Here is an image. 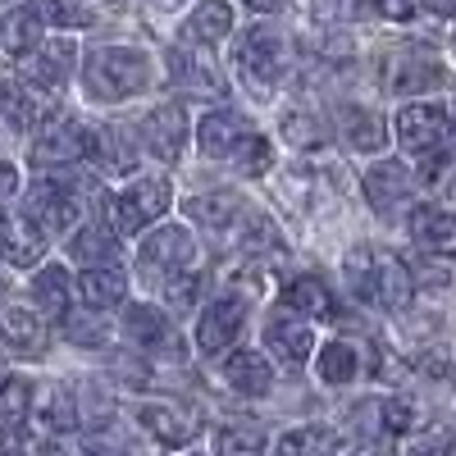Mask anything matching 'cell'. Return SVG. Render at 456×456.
Masks as SVG:
<instances>
[{
    "label": "cell",
    "instance_id": "d6a6232c",
    "mask_svg": "<svg viewBox=\"0 0 456 456\" xmlns=\"http://www.w3.org/2000/svg\"><path fill=\"white\" fill-rule=\"evenodd\" d=\"M73 51L69 42H46L42 46V55H37V78H42V87L46 92H55L60 96V87L69 83V69H73Z\"/></svg>",
    "mask_w": 456,
    "mask_h": 456
},
{
    "label": "cell",
    "instance_id": "8992f818",
    "mask_svg": "<svg viewBox=\"0 0 456 456\" xmlns=\"http://www.w3.org/2000/svg\"><path fill=\"white\" fill-rule=\"evenodd\" d=\"M169 201H174V192H169L165 178H137V183H128L124 192L114 197V228L133 238V233H142L146 224H156L169 210Z\"/></svg>",
    "mask_w": 456,
    "mask_h": 456
},
{
    "label": "cell",
    "instance_id": "60d3db41",
    "mask_svg": "<svg viewBox=\"0 0 456 456\" xmlns=\"http://www.w3.org/2000/svg\"><path fill=\"white\" fill-rule=\"evenodd\" d=\"M64 333H69V342H78V347H92V342H105V320L96 311H87V315L73 311L64 320Z\"/></svg>",
    "mask_w": 456,
    "mask_h": 456
},
{
    "label": "cell",
    "instance_id": "7a4b0ae2",
    "mask_svg": "<svg viewBox=\"0 0 456 456\" xmlns=\"http://www.w3.org/2000/svg\"><path fill=\"white\" fill-rule=\"evenodd\" d=\"M83 83L92 101H128L151 87V60L133 46H101L83 64Z\"/></svg>",
    "mask_w": 456,
    "mask_h": 456
},
{
    "label": "cell",
    "instance_id": "ab89813d",
    "mask_svg": "<svg viewBox=\"0 0 456 456\" xmlns=\"http://www.w3.org/2000/svg\"><path fill=\"white\" fill-rule=\"evenodd\" d=\"M270 160H274V151H270V142H265V137H247L238 151H233V165L247 174V178H260L265 169H270Z\"/></svg>",
    "mask_w": 456,
    "mask_h": 456
},
{
    "label": "cell",
    "instance_id": "83f0119b",
    "mask_svg": "<svg viewBox=\"0 0 456 456\" xmlns=\"http://www.w3.org/2000/svg\"><path fill=\"white\" fill-rule=\"evenodd\" d=\"M283 306L311 315V320H329V315H333V297H329V288H324L320 279L306 274V279H292V283L283 288Z\"/></svg>",
    "mask_w": 456,
    "mask_h": 456
},
{
    "label": "cell",
    "instance_id": "8d00e7d4",
    "mask_svg": "<svg viewBox=\"0 0 456 456\" xmlns=\"http://www.w3.org/2000/svg\"><path fill=\"white\" fill-rule=\"evenodd\" d=\"M32 406V384L28 379H10L0 374V425H19Z\"/></svg>",
    "mask_w": 456,
    "mask_h": 456
},
{
    "label": "cell",
    "instance_id": "5bb4252c",
    "mask_svg": "<svg viewBox=\"0 0 456 456\" xmlns=\"http://www.w3.org/2000/svg\"><path fill=\"white\" fill-rule=\"evenodd\" d=\"M124 333L133 347L142 352H169L178 356V333H174V320L156 306H128L124 311Z\"/></svg>",
    "mask_w": 456,
    "mask_h": 456
},
{
    "label": "cell",
    "instance_id": "836d02e7",
    "mask_svg": "<svg viewBox=\"0 0 456 456\" xmlns=\"http://www.w3.org/2000/svg\"><path fill=\"white\" fill-rule=\"evenodd\" d=\"M315 370L324 384L342 388V384H352V374H356V347L352 342H329V347H320L315 356Z\"/></svg>",
    "mask_w": 456,
    "mask_h": 456
},
{
    "label": "cell",
    "instance_id": "d590c367",
    "mask_svg": "<svg viewBox=\"0 0 456 456\" xmlns=\"http://www.w3.org/2000/svg\"><path fill=\"white\" fill-rule=\"evenodd\" d=\"M333 447V434L320 429V425H306V429H288L274 447V456H324Z\"/></svg>",
    "mask_w": 456,
    "mask_h": 456
},
{
    "label": "cell",
    "instance_id": "f6af8a7d",
    "mask_svg": "<svg viewBox=\"0 0 456 456\" xmlns=\"http://www.w3.org/2000/svg\"><path fill=\"white\" fill-rule=\"evenodd\" d=\"M14 187H19V174H14V165H5V160H0V201H5V197L14 192Z\"/></svg>",
    "mask_w": 456,
    "mask_h": 456
},
{
    "label": "cell",
    "instance_id": "7bdbcfd3",
    "mask_svg": "<svg viewBox=\"0 0 456 456\" xmlns=\"http://www.w3.org/2000/svg\"><path fill=\"white\" fill-rule=\"evenodd\" d=\"M374 10L384 19H393V23H406L415 14V0H374Z\"/></svg>",
    "mask_w": 456,
    "mask_h": 456
},
{
    "label": "cell",
    "instance_id": "603a6c76",
    "mask_svg": "<svg viewBox=\"0 0 456 456\" xmlns=\"http://www.w3.org/2000/svg\"><path fill=\"white\" fill-rule=\"evenodd\" d=\"M224 379H228V388L233 393H242V397H265L270 393V384H274V370H270V361H265L260 352H233L224 361Z\"/></svg>",
    "mask_w": 456,
    "mask_h": 456
},
{
    "label": "cell",
    "instance_id": "5b68a950",
    "mask_svg": "<svg viewBox=\"0 0 456 456\" xmlns=\"http://www.w3.org/2000/svg\"><path fill=\"white\" fill-rule=\"evenodd\" d=\"M197 260V247L187 238V228H160V233H151L137 251V270L151 279V283H178L187 274V265Z\"/></svg>",
    "mask_w": 456,
    "mask_h": 456
},
{
    "label": "cell",
    "instance_id": "d4e9b609",
    "mask_svg": "<svg viewBox=\"0 0 456 456\" xmlns=\"http://www.w3.org/2000/svg\"><path fill=\"white\" fill-rule=\"evenodd\" d=\"M233 32V10L224 5V0H201V5L192 10V19L183 23V37L187 42H197V46H210L219 42V37Z\"/></svg>",
    "mask_w": 456,
    "mask_h": 456
},
{
    "label": "cell",
    "instance_id": "f907efd6",
    "mask_svg": "<svg viewBox=\"0 0 456 456\" xmlns=\"http://www.w3.org/2000/svg\"><path fill=\"white\" fill-rule=\"evenodd\" d=\"M0 5H5V0H0Z\"/></svg>",
    "mask_w": 456,
    "mask_h": 456
},
{
    "label": "cell",
    "instance_id": "2e32d148",
    "mask_svg": "<svg viewBox=\"0 0 456 456\" xmlns=\"http://www.w3.org/2000/svg\"><path fill=\"white\" fill-rule=\"evenodd\" d=\"M242 324H247V306H242V301H215V306L201 315V324H197L201 356H219L224 347H233Z\"/></svg>",
    "mask_w": 456,
    "mask_h": 456
},
{
    "label": "cell",
    "instance_id": "74e56055",
    "mask_svg": "<svg viewBox=\"0 0 456 456\" xmlns=\"http://www.w3.org/2000/svg\"><path fill=\"white\" fill-rule=\"evenodd\" d=\"M32 14L42 23H55V28H87L92 23L87 5H78V0H32Z\"/></svg>",
    "mask_w": 456,
    "mask_h": 456
},
{
    "label": "cell",
    "instance_id": "52a82bcc",
    "mask_svg": "<svg viewBox=\"0 0 456 456\" xmlns=\"http://www.w3.org/2000/svg\"><path fill=\"white\" fill-rule=\"evenodd\" d=\"M443 78V64L425 46H397L379 60V83L388 92H425Z\"/></svg>",
    "mask_w": 456,
    "mask_h": 456
},
{
    "label": "cell",
    "instance_id": "9c48e42d",
    "mask_svg": "<svg viewBox=\"0 0 456 456\" xmlns=\"http://www.w3.org/2000/svg\"><path fill=\"white\" fill-rule=\"evenodd\" d=\"M447 137V110L443 105H406L397 114V142L411 151V156H429V151H438Z\"/></svg>",
    "mask_w": 456,
    "mask_h": 456
},
{
    "label": "cell",
    "instance_id": "ee69618b",
    "mask_svg": "<svg viewBox=\"0 0 456 456\" xmlns=\"http://www.w3.org/2000/svg\"><path fill=\"white\" fill-rule=\"evenodd\" d=\"M0 456H28V452H23V438H19L14 425H0Z\"/></svg>",
    "mask_w": 456,
    "mask_h": 456
},
{
    "label": "cell",
    "instance_id": "7dc6e473",
    "mask_svg": "<svg viewBox=\"0 0 456 456\" xmlns=\"http://www.w3.org/2000/svg\"><path fill=\"white\" fill-rule=\"evenodd\" d=\"M247 5H251V10H260V14H274V10L283 5V0H247Z\"/></svg>",
    "mask_w": 456,
    "mask_h": 456
},
{
    "label": "cell",
    "instance_id": "4dcf8cb0",
    "mask_svg": "<svg viewBox=\"0 0 456 456\" xmlns=\"http://www.w3.org/2000/svg\"><path fill=\"white\" fill-rule=\"evenodd\" d=\"M37 23H42L37 14H5V19H0V46H5L10 55L42 51V28H37Z\"/></svg>",
    "mask_w": 456,
    "mask_h": 456
},
{
    "label": "cell",
    "instance_id": "3957f363",
    "mask_svg": "<svg viewBox=\"0 0 456 456\" xmlns=\"http://www.w3.org/2000/svg\"><path fill=\"white\" fill-rule=\"evenodd\" d=\"M83 183L73 178L69 169H55V174H42L28 192V215L46 228V233H64V228L78 224L83 215Z\"/></svg>",
    "mask_w": 456,
    "mask_h": 456
},
{
    "label": "cell",
    "instance_id": "4fadbf2b",
    "mask_svg": "<svg viewBox=\"0 0 456 456\" xmlns=\"http://www.w3.org/2000/svg\"><path fill=\"white\" fill-rule=\"evenodd\" d=\"M142 142L146 151L156 160L174 165L183 156V142H187V119H183V110L178 105H160V110H151L146 119H142Z\"/></svg>",
    "mask_w": 456,
    "mask_h": 456
},
{
    "label": "cell",
    "instance_id": "f1b7e54d",
    "mask_svg": "<svg viewBox=\"0 0 456 456\" xmlns=\"http://www.w3.org/2000/svg\"><path fill=\"white\" fill-rule=\"evenodd\" d=\"M73 260L87 265V270H105V265H114V238L105 233L101 224H83L78 228V238L69 242Z\"/></svg>",
    "mask_w": 456,
    "mask_h": 456
},
{
    "label": "cell",
    "instance_id": "e0dca14e",
    "mask_svg": "<svg viewBox=\"0 0 456 456\" xmlns=\"http://www.w3.org/2000/svg\"><path fill=\"white\" fill-rule=\"evenodd\" d=\"M137 420H142V429L156 438V443H165V447H183V443H192L197 438V420L187 415L178 402H146L142 411H137Z\"/></svg>",
    "mask_w": 456,
    "mask_h": 456
},
{
    "label": "cell",
    "instance_id": "bcb514c9",
    "mask_svg": "<svg viewBox=\"0 0 456 456\" xmlns=\"http://www.w3.org/2000/svg\"><path fill=\"white\" fill-rule=\"evenodd\" d=\"M425 10L438 14V19H452L456 14V0H425Z\"/></svg>",
    "mask_w": 456,
    "mask_h": 456
},
{
    "label": "cell",
    "instance_id": "9a60e30c",
    "mask_svg": "<svg viewBox=\"0 0 456 456\" xmlns=\"http://www.w3.org/2000/svg\"><path fill=\"white\" fill-rule=\"evenodd\" d=\"M87 160L105 174H133L137 169V151L119 124H92L87 128Z\"/></svg>",
    "mask_w": 456,
    "mask_h": 456
},
{
    "label": "cell",
    "instance_id": "277c9868",
    "mask_svg": "<svg viewBox=\"0 0 456 456\" xmlns=\"http://www.w3.org/2000/svg\"><path fill=\"white\" fill-rule=\"evenodd\" d=\"M238 64L247 73V83L256 87V96H270V87L283 78L288 69V42L274 32V28H247L238 37Z\"/></svg>",
    "mask_w": 456,
    "mask_h": 456
},
{
    "label": "cell",
    "instance_id": "d6986e66",
    "mask_svg": "<svg viewBox=\"0 0 456 456\" xmlns=\"http://www.w3.org/2000/svg\"><path fill=\"white\" fill-rule=\"evenodd\" d=\"M42 352H46V324L32 311H5L0 315V356L37 361Z\"/></svg>",
    "mask_w": 456,
    "mask_h": 456
},
{
    "label": "cell",
    "instance_id": "ac0fdd59",
    "mask_svg": "<svg viewBox=\"0 0 456 456\" xmlns=\"http://www.w3.org/2000/svg\"><path fill=\"white\" fill-rule=\"evenodd\" d=\"M247 137H251V124L242 119L238 110H215V114H206V119H201V128H197L201 156H210V160L233 156V151H238Z\"/></svg>",
    "mask_w": 456,
    "mask_h": 456
},
{
    "label": "cell",
    "instance_id": "8fae6325",
    "mask_svg": "<svg viewBox=\"0 0 456 456\" xmlns=\"http://www.w3.org/2000/svg\"><path fill=\"white\" fill-rule=\"evenodd\" d=\"M0 251H5L10 265H19V270H28V265H37L46 256V228L37 224L32 215H0Z\"/></svg>",
    "mask_w": 456,
    "mask_h": 456
},
{
    "label": "cell",
    "instance_id": "1f68e13d",
    "mask_svg": "<svg viewBox=\"0 0 456 456\" xmlns=\"http://www.w3.org/2000/svg\"><path fill=\"white\" fill-rule=\"evenodd\" d=\"M32 292H37V301H42L46 311H55L60 320H69V315H73V283H69V274L60 270V265H51V270L37 274Z\"/></svg>",
    "mask_w": 456,
    "mask_h": 456
},
{
    "label": "cell",
    "instance_id": "484cf974",
    "mask_svg": "<svg viewBox=\"0 0 456 456\" xmlns=\"http://www.w3.org/2000/svg\"><path fill=\"white\" fill-rule=\"evenodd\" d=\"M187 215H192L206 233H228V228H238V219H242V201L228 197V192H210V197L187 201Z\"/></svg>",
    "mask_w": 456,
    "mask_h": 456
},
{
    "label": "cell",
    "instance_id": "681fc988",
    "mask_svg": "<svg viewBox=\"0 0 456 456\" xmlns=\"http://www.w3.org/2000/svg\"><path fill=\"white\" fill-rule=\"evenodd\" d=\"M87 456H114V452H87Z\"/></svg>",
    "mask_w": 456,
    "mask_h": 456
},
{
    "label": "cell",
    "instance_id": "f546056e",
    "mask_svg": "<svg viewBox=\"0 0 456 456\" xmlns=\"http://www.w3.org/2000/svg\"><path fill=\"white\" fill-rule=\"evenodd\" d=\"M37 425H42V434H69L73 425H78V406H73V393L69 388H51L42 402H37Z\"/></svg>",
    "mask_w": 456,
    "mask_h": 456
},
{
    "label": "cell",
    "instance_id": "ba28073f",
    "mask_svg": "<svg viewBox=\"0 0 456 456\" xmlns=\"http://www.w3.org/2000/svg\"><path fill=\"white\" fill-rule=\"evenodd\" d=\"M55 92H37L32 83H19V78H0V114L14 124V128H37L55 119Z\"/></svg>",
    "mask_w": 456,
    "mask_h": 456
},
{
    "label": "cell",
    "instance_id": "44dd1931",
    "mask_svg": "<svg viewBox=\"0 0 456 456\" xmlns=\"http://www.w3.org/2000/svg\"><path fill=\"white\" fill-rule=\"evenodd\" d=\"M411 187H415V178H411V169L402 160H384V165H374L365 174V197H370L374 210H384V215H393L411 197Z\"/></svg>",
    "mask_w": 456,
    "mask_h": 456
},
{
    "label": "cell",
    "instance_id": "cb8c5ba5",
    "mask_svg": "<svg viewBox=\"0 0 456 456\" xmlns=\"http://www.w3.org/2000/svg\"><path fill=\"white\" fill-rule=\"evenodd\" d=\"M338 128H342V137H347V146H356V151H384V142H388L384 119H379L374 110H361V105H342Z\"/></svg>",
    "mask_w": 456,
    "mask_h": 456
},
{
    "label": "cell",
    "instance_id": "e575fe53",
    "mask_svg": "<svg viewBox=\"0 0 456 456\" xmlns=\"http://www.w3.org/2000/svg\"><path fill=\"white\" fill-rule=\"evenodd\" d=\"M270 438H265L256 425H228L215 434V456H265Z\"/></svg>",
    "mask_w": 456,
    "mask_h": 456
},
{
    "label": "cell",
    "instance_id": "c3c4849f",
    "mask_svg": "<svg viewBox=\"0 0 456 456\" xmlns=\"http://www.w3.org/2000/svg\"><path fill=\"white\" fill-rule=\"evenodd\" d=\"M151 5H165L169 10V5H178V0H151Z\"/></svg>",
    "mask_w": 456,
    "mask_h": 456
},
{
    "label": "cell",
    "instance_id": "30bf717a",
    "mask_svg": "<svg viewBox=\"0 0 456 456\" xmlns=\"http://www.w3.org/2000/svg\"><path fill=\"white\" fill-rule=\"evenodd\" d=\"M169 78H174L178 92H192V96H210V101L228 96L224 73L215 69V60L201 55V51H187V46H174L169 51Z\"/></svg>",
    "mask_w": 456,
    "mask_h": 456
},
{
    "label": "cell",
    "instance_id": "f35d334b",
    "mask_svg": "<svg viewBox=\"0 0 456 456\" xmlns=\"http://www.w3.org/2000/svg\"><path fill=\"white\" fill-rule=\"evenodd\" d=\"M283 137L292 142V146H301V151H306V146H324V124L315 119V114H306V110H288L283 114Z\"/></svg>",
    "mask_w": 456,
    "mask_h": 456
},
{
    "label": "cell",
    "instance_id": "6da1fadb",
    "mask_svg": "<svg viewBox=\"0 0 456 456\" xmlns=\"http://www.w3.org/2000/svg\"><path fill=\"white\" fill-rule=\"evenodd\" d=\"M342 270H347L352 297L365 301V306H374V311H402L406 301H411V292H415L411 270H406V265H402L393 251L356 247V251H347Z\"/></svg>",
    "mask_w": 456,
    "mask_h": 456
},
{
    "label": "cell",
    "instance_id": "7402d4cb",
    "mask_svg": "<svg viewBox=\"0 0 456 456\" xmlns=\"http://www.w3.org/2000/svg\"><path fill=\"white\" fill-rule=\"evenodd\" d=\"M411 233L415 247L429 256H456V215L443 206H420L411 215Z\"/></svg>",
    "mask_w": 456,
    "mask_h": 456
},
{
    "label": "cell",
    "instance_id": "ffe728a7",
    "mask_svg": "<svg viewBox=\"0 0 456 456\" xmlns=\"http://www.w3.org/2000/svg\"><path fill=\"white\" fill-rule=\"evenodd\" d=\"M265 342H270V352L288 365H301V361H311V347H315V333L311 324L301 320V315H270V324H265Z\"/></svg>",
    "mask_w": 456,
    "mask_h": 456
},
{
    "label": "cell",
    "instance_id": "7c38bea8",
    "mask_svg": "<svg viewBox=\"0 0 456 456\" xmlns=\"http://www.w3.org/2000/svg\"><path fill=\"white\" fill-rule=\"evenodd\" d=\"M32 160L42 165V169H69V165H78V160H87V128L83 124H51L42 137L32 142Z\"/></svg>",
    "mask_w": 456,
    "mask_h": 456
},
{
    "label": "cell",
    "instance_id": "4316f807",
    "mask_svg": "<svg viewBox=\"0 0 456 456\" xmlns=\"http://www.w3.org/2000/svg\"><path fill=\"white\" fill-rule=\"evenodd\" d=\"M83 297L92 301L96 311H105V306H124V297H128V274L119 270V265H105V270H87V274H83Z\"/></svg>",
    "mask_w": 456,
    "mask_h": 456
},
{
    "label": "cell",
    "instance_id": "b9f144b4",
    "mask_svg": "<svg viewBox=\"0 0 456 456\" xmlns=\"http://www.w3.org/2000/svg\"><path fill=\"white\" fill-rule=\"evenodd\" d=\"M379 420H384V429H388V434H406V429L415 425V406H411V402H402V397H393V402L379 406Z\"/></svg>",
    "mask_w": 456,
    "mask_h": 456
}]
</instances>
